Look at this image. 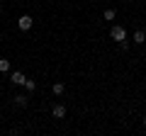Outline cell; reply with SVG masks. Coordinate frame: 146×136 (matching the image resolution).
I'll use <instances>...</instances> for the list:
<instances>
[{
  "instance_id": "obj_5",
  "label": "cell",
  "mask_w": 146,
  "mask_h": 136,
  "mask_svg": "<svg viewBox=\"0 0 146 136\" xmlns=\"http://www.w3.org/2000/svg\"><path fill=\"white\" fill-rule=\"evenodd\" d=\"M146 42V32L144 29H136L134 32V44H144Z\"/></svg>"
},
{
  "instance_id": "obj_4",
  "label": "cell",
  "mask_w": 146,
  "mask_h": 136,
  "mask_svg": "<svg viewBox=\"0 0 146 136\" xmlns=\"http://www.w3.org/2000/svg\"><path fill=\"white\" fill-rule=\"evenodd\" d=\"M10 80H12V83H15V85H25V73H22V71H15V73H12L10 75Z\"/></svg>"
},
{
  "instance_id": "obj_11",
  "label": "cell",
  "mask_w": 146,
  "mask_h": 136,
  "mask_svg": "<svg viewBox=\"0 0 146 136\" xmlns=\"http://www.w3.org/2000/svg\"><path fill=\"white\" fill-rule=\"evenodd\" d=\"M144 126H146V117H144Z\"/></svg>"
},
{
  "instance_id": "obj_9",
  "label": "cell",
  "mask_w": 146,
  "mask_h": 136,
  "mask_svg": "<svg viewBox=\"0 0 146 136\" xmlns=\"http://www.w3.org/2000/svg\"><path fill=\"white\" fill-rule=\"evenodd\" d=\"M10 71V61L7 58H0V73H7Z\"/></svg>"
},
{
  "instance_id": "obj_10",
  "label": "cell",
  "mask_w": 146,
  "mask_h": 136,
  "mask_svg": "<svg viewBox=\"0 0 146 136\" xmlns=\"http://www.w3.org/2000/svg\"><path fill=\"white\" fill-rule=\"evenodd\" d=\"M25 88H27V92H34L36 83H34V80H25Z\"/></svg>"
},
{
  "instance_id": "obj_2",
  "label": "cell",
  "mask_w": 146,
  "mask_h": 136,
  "mask_svg": "<svg viewBox=\"0 0 146 136\" xmlns=\"http://www.w3.org/2000/svg\"><path fill=\"white\" fill-rule=\"evenodd\" d=\"M32 24H34V20H32V15H22L20 20H17V27H20L22 32H29Z\"/></svg>"
},
{
  "instance_id": "obj_1",
  "label": "cell",
  "mask_w": 146,
  "mask_h": 136,
  "mask_svg": "<svg viewBox=\"0 0 146 136\" xmlns=\"http://www.w3.org/2000/svg\"><path fill=\"white\" fill-rule=\"evenodd\" d=\"M110 37L115 39V42H124V39H127V29H124V27H119V24H115V27H112V32H110Z\"/></svg>"
},
{
  "instance_id": "obj_8",
  "label": "cell",
  "mask_w": 146,
  "mask_h": 136,
  "mask_svg": "<svg viewBox=\"0 0 146 136\" xmlns=\"http://www.w3.org/2000/svg\"><path fill=\"white\" fill-rule=\"evenodd\" d=\"M27 102H29L27 95H17V97H15V105H17V107H27Z\"/></svg>"
},
{
  "instance_id": "obj_7",
  "label": "cell",
  "mask_w": 146,
  "mask_h": 136,
  "mask_svg": "<svg viewBox=\"0 0 146 136\" xmlns=\"http://www.w3.org/2000/svg\"><path fill=\"white\" fill-rule=\"evenodd\" d=\"M63 90H66V88H63V83H54L51 85V92L56 95V97H58V95H63Z\"/></svg>"
},
{
  "instance_id": "obj_3",
  "label": "cell",
  "mask_w": 146,
  "mask_h": 136,
  "mask_svg": "<svg viewBox=\"0 0 146 136\" xmlns=\"http://www.w3.org/2000/svg\"><path fill=\"white\" fill-rule=\"evenodd\" d=\"M51 114L56 117V119H63V117H66V107H63V105H54L51 107Z\"/></svg>"
},
{
  "instance_id": "obj_6",
  "label": "cell",
  "mask_w": 146,
  "mask_h": 136,
  "mask_svg": "<svg viewBox=\"0 0 146 136\" xmlns=\"http://www.w3.org/2000/svg\"><path fill=\"white\" fill-rule=\"evenodd\" d=\"M102 17H105V20H107V22H112V20H115V17H117V12H115V7H107V10L102 12Z\"/></svg>"
}]
</instances>
